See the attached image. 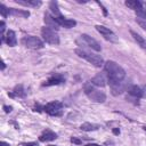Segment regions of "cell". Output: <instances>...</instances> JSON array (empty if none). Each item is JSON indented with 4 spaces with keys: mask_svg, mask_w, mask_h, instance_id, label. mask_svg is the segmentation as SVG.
<instances>
[{
    "mask_svg": "<svg viewBox=\"0 0 146 146\" xmlns=\"http://www.w3.org/2000/svg\"><path fill=\"white\" fill-rule=\"evenodd\" d=\"M65 76L60 73H55L51 76L48 78L47 81H44L42 83V87H50V86H58V84H63L65 82Z\"/></svg>",
    "mask_w": 146,
    "mask_h": 146,
    "instance_id": "obj_9",
    "label": "cell"
},
{
    "mask_svg": "<svg viewBox=\"0 0 146 146\" xmlns=\"http://www.w3.org/2000/svg\"><path fill=\"white\" fill-rule=\"evenodd\" d=\"M3 110H5L6 113H9V112H11L13 107H11V106H7V105H5V106H3Z\"/></svg>",
    "mask_w": 146,
    "mask_h": 146,
    "instance_id": "obj_30",
    "label": "cell"
},
{
    "mask_svg": "<svg viewBox=\"0 0 146 146\" xmlns=\"http://www.w3.org/2000/svg\"><path fill=\"white\" fill-rule=\"evenodd\" d=\"M75 42H76V44L80 46V47H82V44H83V46H87L88 48H91V49L95 50V51H100V50H102L100 44H99L94 38H91V36L88 35V34H81L80 38L76 39Z\"/></svg>",
    "mask_w": 146,
    "mask_h": 146,
    "instance_id": "obj_4",
    "label": "cell"
},
{
    "mask_svg": "<svg viewBox=\"0 0 146 146\" xmlns=\"http://www.w3.org/2000/svg\"><path fill=\"white\" fill-rule=\"evenodd\" d=\"M83 90H84V94L88 96L89 99H91L92 102H96V103H104L106 100V95L104 91L99 90L96 88V86H94L91 82H88L84 84L83 87Z\"/></svg>",
    "mask_w": 146,
    "mask_h": 146,
    "instance_id": "obj_2",
    "label": "cell"
},
{
    "mask_svg": "<svg viewBox=\"0 0 146 146\" xmlns=\"http://www.w3.org/2000/svg\"><path fill=\"white\" fill-rule=\"evenodd\" d=\"M41 36L49 44H58L59 43V35H58L57 31H55L48 26H44L41 29Z\"/></svg>",
    "mask_w": 146,
    "mask_h": 146,
    "instance_id": "obj_5",
    "label": "cell"
},
{
    "mask_svg": "<svg viewBox=\"0 0 146 146\" xmlns=\"http://www.w3.org/2000/svg\"><path fill=\"white\" fill-rule=\"evenodd\" d=\"M127 91H128L129 98H132L135 100H138V99H140L143 97V90H141V88L138 87V86H136V84L129 87Z\"/></svg>",
    "mask_w": 146,
    "mask_h": 146,
    "instance_id": "obj_11",
    "label": "cell"
},
{
    "mask_svg": "<svg viewBox=\"0 0 146 146\" xmlns=\"http://www.w3.org/2000/svg\"><path fill=\"white\" fill-rule=\"evenodd\" d=\"M80 129L82 131H95L97 129H99V125L98 124H95V123H89V122H86L83 124H81Z\"/></svg>",
    "mask_w": 146,
    "mask_h": 146,
    "instance_id": "obj_23",
    "label": "cell"
},
{
    "mask_svg": "<svg viewBox=\"0 0 146 146\" xmlns=\"http://www.w3.org/2000/svg\"><path fill=\"white\" fill-rule=\"evenodd\" d=\"M0 13H1V15H2V17H7L8 15H9V8H7L3 3H1L0 5Z\"/></svg>",
    "mask_w": 146,
    "mask_h": 146,
    "instance_id": "obj_25",
    "label": "cell"
},
{
    "mask_svg": "<svg viewBox=\"0 0 146 146\" xmlns=\"http://www.w3.org/2000/svg\"><path fill=\"white\" fill-rule=\"evenodd\" d=\"M136 22H137V24L144 30V31H146V21L145 19H139V18H136Z\"/></svg>",
    "mask_w": 146,
    "mask_h": 146,
    "instance_id": "obj_26",
    "label": "cell"
},
{
    "mask_svg": "<svg viewBox=\"0 0 146 146\" xmlns=\"http://www.w3.org/2000/svg\"><path fill=\"white\" fill-rule=\"evenodd\" d=\"M49 9L51 10L54 17H59V16H62L60 10H59V8H58V2H57V1H50V3H49Z\"/></svg>",
    "mask_w": 146,
    "mask_h": 146,
    "instance_id": "obj_22",
    "label": "cell"
},
{
    "mask_svg": "<svg viewBox=\"0 0 146 146\" xmlns=\"http://www.w3.org/2000/svg\"><path fill=\"white\" fill-rule=\"evenodd\" d=\"M97 3H98V5L100 6V8L103 9V13H104V15H105V16H107V10H106V8H105V7H104V6H103V5H102L99 1H97Z\"/></svg>",
    "mask_w": 146,
    "mask_h": 146,
    "instance_id": "obj_29",
    "label": "cell"
},
{
    "mask_svg": "<svg viewBox=\"0 0 146 146\" xmlns=\"http://www.w3.org/2000/svg\"><path fill=\"white\" fill-rule=\"evenodd\" d=\"M22 44L30 49H41L43 48V41L34 35H26L22 39Z\"/></svg>",
    "mask_w": 146,
    "mask_h": 146,
    "instance_id": "obj_7",
    "label": "cell"
},
{
    "mask_svg": "<svg viewBox=\"0 0 146 146\" xmlns=\"http://www.w3.org/2000/svg\"><path fill=\"white\" fill-rule=\"evenodd\" d=\"M8 95H9V97H25L26 92H25V90H24V88H23L22 84H17L13 89V91L9 92Z\"/></svg>",
    "mask_w": 146,
    "mask_h": 146,
    "instance_id": "obj_17",
    "label": "cell"
},
{
    "mask_svg": "<svg viewBox=\"0 0 146 146\" xmlns=\"http://www.w3.org/2000/svg\"><path fill=\"white\" fill-rule=\"evenodd\" d=\"M16 3L18 5H23V6H32V7H38L40 6L42 2L39 0H15Z\"/></svg>",
    "mask_w": 146,
    "mask_h": 146,
    "instance_id": "obj_20",
    "label": "cell"
},
{
    "mask_svg": "<svg viewBox=\"0 0 146 146\" xmlns=\"http://www.w3.org/2000/svg\"><path fill=\"white\" fill-rule=\"evenodd\" d=\"M23 146H39V144H38V143H35V141H31V143L23 144Z\"/></svg>",
    "mask_w": 146,
    "mask_h": 146,
    "instance_id": "obj_28",
    "label": "cell"
},
{
    "mask_svg": "<svg viewBox=\"0 0 146 146\" xmlns=\"http://www.w3.org/2000/svg\"><path fill=\"white\" fill-rule=\"evenodd\" d=\"M56 138H57V133L54 132V131L50 130V129H47V130H44V131L40 135L39 140L46 143V141H52V140H55Z\"/></svg>",
    "mask_w": 146,
    "mask_h": 146,
    "instance_id": "obj_13",
    "label": "cell"
},
{
    "mask_svg": "<svg viewBox=\"0 0 146 146\" xmlns=\"http://www.w3.org/2000/svg\"><path fill=\"white\" fill-rule=\"evenodd\" d=\"M5 42L9 46V47H15L17 44V38H16V33L13 30H8L6 33V38H5Z\"/></svg>",
    "mask_w": 146,
    "mask_h": 146,
    "instance_id": "obj_15",
    "label": "cell"
},
{
    "mask_svg": "<svg viewBox=\"0 0 146 146\" xmlns=\"http://www.w3.org/2000/svg\"><path fill=\"white\" fill-rule=\"evenodd\" d=\"M43 111L51 116H59L62 115V112H63V104L58 100L47 103L43 106Z\"/></svg>",
    "mask_w": 146,
    "mask_h": 146,
    "instance_id": "obj_6",
    "label": "cell"
},
{
    "mask_svg": "<svg viewBox=\"0 0 146 146\" xmlns=\"http://www.w3.org/2000/svg\"><path fill=\"white\" fill-rule=\"evenodd\" d=\"M124 3H125V6H127V7H129L130 9H132V10H135V11H136V10L140 7L141 1H140V0H128V1H125Z\"/></svg>",
    "mask_w": 146,
    "mask_h": 146,
    "instance_id": "obj_24",
    "label": "cell"
},
{
    "mask_svg": "<svg viewBox=\"0 0 146 146\" xmlns=\"http://www.w3.org/2000/svg\"><path fill=\"white\" fill-rule=\"evenodd\" d=\"M95 27H96V30L104 36L105 40H107V41H110V42H117V35H116L112 30H110L108 27H106V26H104V25H96Z\"/></svg>",
    "mask_w": 146,
    "mask_h": 146,
    "instance_id": "obj_8",
    "label": "cell"
},
{
    "mask_svg": "<svg viewBox=\"0 0 146 146\" xmlns=\"http://www.w3.org/2000/svg\"><path fill=\"white\" fill-rule=\"evenodd\" d=\"M43 21H44V23H46V25L48 26V27H50V29H52V30H58L60 26L58 25V23L56 22V19H55V17L54 16H51L50 14H48V13H46L44 14V18H43Z\"/></svg>",
    "mask_w": 146,
    "mask_h": 146,
    "instance_id": "obj_14",
    "label": "cell"
},
{
    "mask_svg": "<svg viewBox=\"0 0 146 146\" xmlns=\"http://www.w3.org/2000/svg\"><path fill=\"white\" fill-rule=\"evenodd\" d=\"M75 54L81 57V58H84L87 62H89L90 64H92L94 66L96 67H100L104 65V59L100 55H97V54H94V52H90V51H87L84 49H81V48H76L75 49Z\"/></svg>",
    "mask_w": 146,
    "mask_h": 146,
    "instance_id": "obj_3",
    "label": "cell"
},
{
    "mask_svg": "<svg viewBox=\"0 0 146 146\" xmlns=\"http://www.w3.org/2000/svg\"><path fill=\"white\" fill-rule=\"evenodd\" d=\"M110 83V87H111V90H112V94L113 95H120L124 91L125 89V84L123 81H120V82H108Z\"/></svg>",
    "mask_w": 146,
    "mask_h": 146,
    "instance_id": "obj_12",
    "label": "cell"
},
{
    "mask_svg": "<svg viewBox=\"0 0 146 146\" xmlns=\"http://www.w3.org/2000/svg\"><path fill=\"white\" fill-rule=\"evenodd\" d=\"M9 15H11V16H18V17H23V18H27L30 16V11L23 10V9L9 8Z\"/></svg>",
    "mask_w": 146,
    "mask_h": 146,
    "instance_id": "obj_18",
    "label": "cell"
},
{
    "mask_svg": "<svg viewBox=\"0 0 146 146\" xmlns=\"http://www.w3.org/2000/svg\"><path fill=\"white\" fill-rule=\"evenodd\" d=\"M90 82L96 87H104V86H106V82H108V80L105 79L104 74H97L96 76H94L91 79Z\"/></svg>",
    "mask_w": 146,
    "mask_h": 146,
    "instance_id": "obj_16",
    "label": "cell"
},
{
    "mask_svg": "<svg viewBox=\"0 0 146 146\" xmlns=\"http://www.w3.org/2000/svg\"><path fill=\"white\" fill-rule=\"evenodd\" d=\"M71 141H72L73 144H76V145H80V144H82V141H81L80 139H78L76 137H72V138H71Z\"/></svg>",
    "mask_w": 146,
    "mask_h": 146,
    "instance_id": "obj_27",
    "label": "cell"
},
{
    "mask_svg": "<svg viewBox=\"0 0 146 146\" xmlns=\"http://www.w3.org/2000/svg\"><path fill=\"white\" fill-rule=\"evenodd\" d=\"M141 90H143V97H146V86H144Z\"/></svg>",
    "mask_w": 146,
    "mask_h": 146,
    "instance_id": "obj_31",
    "label": "cell"
},
{
    "mask_svg": "<svg viewBox=\"0 0 146 146\" xmlns=\"http://www.w3.org/2000/svg\"><path fill=\"white\" fill-rule=\"evenodd\" d=\"M135 13H136V15H137V17L139 19H145L146 21V2H143L141 1L140 7Z\"/></svg>",
    "mask_w": 146,
    "mask_h": 146,
    "instance_id": "obj_21",
    "label": "cell"
},
{
    "mask_svg": "<svg viewBox=\"0 0 146 146\" xmlns=\"http://www.w3.org/2000/svg\"><path fill=\"white\" fill-rule=\"evenodd\" d=\"M56 22L58 23L59 26L62 27H65V29H71V27H74L76 25V22L74 19H70V18H66L64 17L63 15L59 16V17H55Z\"/></svg>",
    "mask_w": 146,
    "mask_h": 146,
    "instance_id": "obj_10",
    "label": "cell"
},
{
    "mask_svg": "<svg viewBox=\"0 0 146 146\" xmlns=\"http://www.w3.org/2000/svg\"><path fill=\"white\" fill-rule=\"evenodd\" d=\"M84 146H100V145L95 144V143H91V144H87V145H84Z\"/></svg>",
    "mask_w": 146,
    "mask_h": 146,
    "instance_id": "obj_34",
    "label": "cell"
},
{
    "mask_svg": "<svg viewBox=\"0 0 146 146\" xmlns=\"http://www.w3.org/2000/svg\"><path fill=\"white\" fill-rule=\"evenodd\" d=\"M5 68H6V64H5V62H3V60H2V63H1V70H2V71H3V70H5Z\"/></svg>",
    "mask_w": 146,
    "mask_h": 146,
    "instance_id": "obj_35",
    "label": "cell"
},
{
    "mask_svg": "<svg viewBox=\"0 0 146 146\" xmlns=\"http://www.w3.org/2000/svg\"><path fill=\"white\" fill-rule=\"evenodd\" d=\"M144 130H146V125H144Z\"/></svg>",
    "mask_w": 146,
    "mask_h": 146,
    "instance_id": "obj_36",
    "label": "cell"
},
{
    "mask_svg": "<svg viewBox=\"0 0 146 146\" xmlns=\"http://www.w3.org/2000/svg\"><path fill=\"white\" fill-rule=\"evenodd\" d=\"M130 34L132 35V38L135 39V41H136V42H137V43H138L143 49H145V50H146V39H145V38H143L140 34H138L137 32H135V31H132V30L130 31Z\"/></svg>",
    "mask_w": 146,
    "mask_h": 146,
    "instance_id": "obj_19",
    "label": "cell"
},
{
    "mask_svg": "<svg viewBox=\"0 0 146 146\" xmlns=\"http://www.w3.org/2000/svg\"><path fill=\"white\" fill-rule=\"evenodd\" d=\"M0 146H9V144L5 143V141H0Z\"/></svg>",
    "mask_w": 146,
    "mask_h": 146,
    "instance_id": "obj_33",
    "label": "cell"
},
{
    "mask_svg": "<svg viewBox=\"0 0 146 146\" xmlns=\"http://www.w3.org/2000/svg\"><path fill=\"white\" fill-rule=\"evenodd\" d=\"M104 68L107 74L108 82H120L125 78V71L114 60H107L104 64Z\"/></svg>",
    "mask_w": 146,
    "mask_h": 146,
    "instance_id": "obj_1",
    "label": "cell"
},
{
    "mask_svg": "<svg viewBox=\"0 0 146 146\" xmlns=\"http://www.w3.org/2000/svg\"><path fill=\"white\" fill-rule=\"evenodd\" d=\"M113 133H114V135H119V133H120V130H119V128H115V129H113Z\"/></svg>",
    "mask_w": 146,
    "mask_h": 146,
    "instance_id": "obj_32",
    "label": "cell"
}]
</instances>
